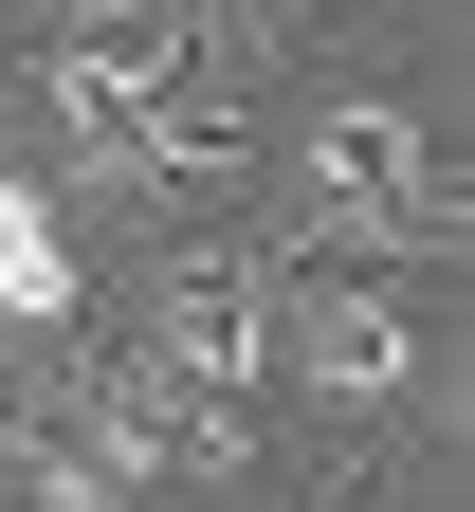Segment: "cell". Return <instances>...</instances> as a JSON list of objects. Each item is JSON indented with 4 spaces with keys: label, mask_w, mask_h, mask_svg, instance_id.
I'll return each mask as SVG.
<instances>
[{
    "label": "cell",
    "mask_w": 475,
    "mask_h": 512,
    "mask_svg": "<svg viewBox=\"0 0 475 512\" xmlns=\"http://www.w3.org/2000/svg\"><path fill=\"white\" fill-rule=\"evenodd\" d=\"M256 256H311V275H457L475 202H457V92L439 55H384V74H329V92H256V147H238V202Z\"/></svg>",
    "instance_id": "6da1fadb"
},
{
    "label": "cell",
    "mask_w": 475,
    "mask_h": 512,
    "mask_svg": "<svg viewBox=\"0 0 475 512\" xmlns=\"http://www.w3.org/2000/svg\"><path fill=\"white\" fill-rule=\"evenodd\" d=\"M275 421L311 458H439L457 439V330L421 275H311L275 256Z\"/></svg>",
    "instance_id": "7a4b0ae2"
},
{
    "label": "cell",
    "mask_w": 475,
    "mask_h": 512,
    "mask_svg": "<svg viewBox=\"0 0 475 512\" xmlns=\"http://www.w3.org/2000/svg\"><path fill=\"white\" fill-rule=\"evenodd\" d=\"M275 512H402V476L384 458H311V494H275Z\"/></svg>",
    "instance_id": "3957f363"
}]
</instances>
